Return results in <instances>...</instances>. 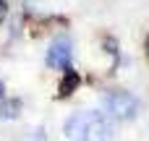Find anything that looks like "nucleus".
I'll return each mask as SVG.
<instances>
[{
    "instance_id": "nucleus-1",
    "label": "nucleus",
    "mask_w": 149,
    "mask_h": 141,
    "mask_svg": "<svg viewBox=\"0 0 149 141\" xmlns=\"http://www.w3.org/2000/svg\"><path fill=\"white\" fill-rule=\"evenodd\" d=\"M65 139L68 141H110L113 136V126L107 120V115L102 113H76L65 120L63 126Z\"/></svg>"
},
{
    "instance_id": "nucleus-3",
    "label": "nucleus",
    "mask_w": 149,
    "mask_h": 141,
    "mask_svg": "<svg viewBox=\"0 0 149 141\" xmlns=\"http://www.w3.org/2000/svg\"><path fill=\"white\" fill-rule=\"evenodd\" d=\"M47 65L55 71H73V50L68 39H55L47 50Z\"/></svg>"
},
{
    "instance_id": "nucleus-5",
    "label": "nucleus",
    "mask_w": 149,
    "mask_h": 141,
    "mask_svg": "<svg viewBox=\"0 0 149 141\" xmlns=\"http://www.w3.org/2000/svg\"><path fill=\"white\" fill-rule=\"evenodd\" d=\"M16 110H18V102H16V99H10L8 105L3 102V105H0V118H16V115H18Z\"/></svg>"
},
{
    "instance_id": "nucleus-6",
    "label": "nucleus",
    "mask_w": 149,
    "mask_h": 141,
    "mask_svg": "<svg viewBox=\"0 0 149 141\" xmlns=\"http://www.w3.org/2000/svg\"><path fill=\"white\" fill-rule=\"evenodd\" d=\"M5 16H8V5H5V3H0V24L5 21Z\"/></svg>"
},
{
    "instance_id": "nucleus-2",
    "label": "nucleus",
    "mask_w": 149,
    "mask_h": 141,
    "mask_svg": "<svg viewBox=\"0 0 149 141\" xmlns=\"http://www.w3.org/2000/svg\"><path fill=\"white\" fill-rule=\"evenodd\" d=\"M102 105H105V113H107L110 118H115V120H131V118H136V113H139V99H136L134 94L123 92V89L107 92L105 99H102Z\"/></svg>"
},
{
    "instance_id": "nucleus-8",
    "label": "nucleus",
    "mask_w": 149,
    "mask_h": 141,
    "mask_svg": "<svg viewBox=\"0 0 149 141\" xmlns=\"http://www.w3.org/2000/svg\"><path fill=\"white\" fill-rule=\"evenodd\" d=\"M37 141H42V139H37Z\"/></svg>"
},
{
    "instance_id": "nucleus-4",
    "label": "nucleus",
    "mask_w": 149,
    "mask_h": 141,
    "mask_svg": "<svg viewBox=\"0 0 149 141\" xmlns=\"http://www.w3.org/2000/svg\"><path fill=\"white\" fill-rule=\"evenodd\" d=\"M76 86H79V73H76V71H65L63 84H60V97L73 94V92H76Z\"/></svg>"
},
{
    "instance_id": "nucleus-7",
    "label": "nucleus",
    "mask_w": 149,
    "mask_h": 141,
    "mask_svg": "<svg viewBox=\"0 0 149 141\" xmlns=\"http://www.w3.org/2000/svg\"><path fill=\"white\" fill-rule=\"evenodd\" d=\"M3 94H5V86H3V81H0V97H3Z\"/></svg>"
}]
</instances>
